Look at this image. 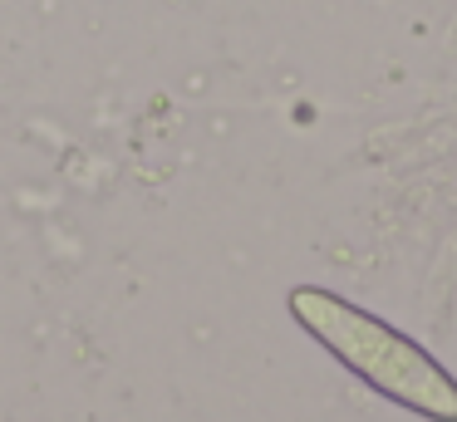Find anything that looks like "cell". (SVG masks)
I'll return each instance as SVG.
<instances>
[{"instance_id":"cell-1","label":"cell","mask_w":457,"mask_h":422,"mask_svg":"<svg viewBox=\"0 0 457 422\" xmlns=\"http://www.w3.org/2000/svg\"><path fill=\"white\" fill-rule=\"evenodd\" d=\"M290 314H295V324L320 349H329L374 393L394 398L398 408L418 412V418L457 422V383L408 334L388 329L384 319H374L369 310L339 300L335 290H320V285H295L290 290Z\"/></svg>"}]
</instances>
